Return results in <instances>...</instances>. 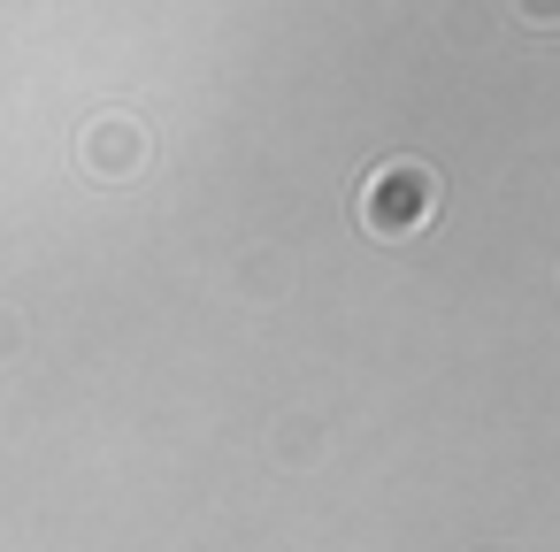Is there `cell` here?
I'll use <instances>...</instances> for the list:
<instances>
[{"label": "cell", "mask_w": 560, "mask_h": 552, "mask_svg": "<svg viewBox=\"0 0 560 552\" xmlns=\"http://www.w3.org/2000/svg\"><path fill=\"white\" fill-rule=\"evenodd\" d=\"M445 185L422 169V162H384L369 185H361V231L369 238H415L430 215H438Z\"/></svg>", "instance_id": "6da1fadb"}, {"label": "cell", "mask_w": 560, "mask_h": 552, "mask_svg": "<svg viewBox=\"0 0 560 552\" xmlns=\"http://www.w3.org/2000/svg\"><path fill=\"white\" fill-rule=\"evenodd\" d=\"M514 9H522V24H537V32L552 24V0H514Z\"/></svg>", "instance_id": "5b68a950"}, {"label": "cell", "mask_w": 560, "mask_h": 552, "mask_svg": "<svg viewBox=\"0 0 560 552\" xmlns=\"http://www.w3.org/2000/svg\"><path fill=\"white\" fill-rule=\"evenodd\" d=\"M315 453H323V430H307V422H277V460L307 468Z\"/></svg>", "instance_id": "3957f363"}, {"label": "cell", "mask_w": 560, "mask_h": 552, "mask_svg": "<svg viewBox=\"0 0 560 552\" xmlns=\"http://www.w3.org/2000/svg\"><path fill=\"white\" fill-rule=\"evenodd\" d=\"M16 353H24V315L0 307V361H16Z\"/></svg>", "instance_id": "277c9868"}, {"label": "cell", "mask_w": 560, "mask_h": 552, "mask_svg": "<svg viewBox=\"0 0 560 552\" xmlns=\"http://www.w3.org/2000/svg\"><path fill=\"white\" fill-rule=\"evenodd\" d=\"M78 169L101 177V185L139 177V169H147V131H139L131 116H93V124L78 131Z\"/></svg>", "instance_id": "7a4b0ae2"}]
</instances>
